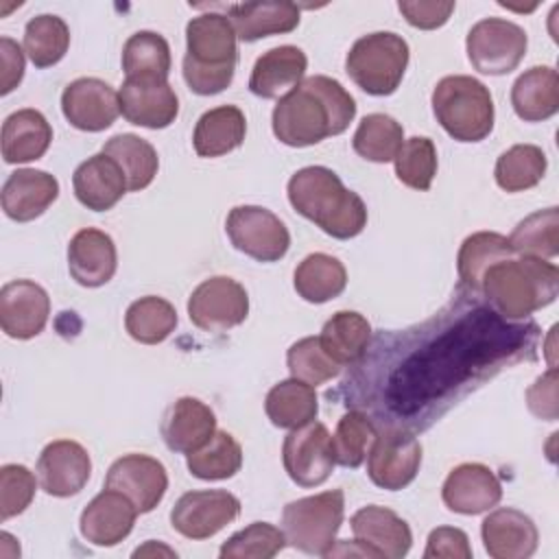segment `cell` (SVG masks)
<instances>
[{
    "label": "cell",
    "mask_w": 559,
    "mask_h": 559,
    "mask_svg": "<svg viewBox=\"0 0 559 559\" xmlns=\"http://www.w3.org/2000/svg\"><path fill=\"white\" fill-rule=\"evenodd\" d=\"M539 328L511 323L493 308L461 299L411 330L380 334L373 354L347 378L367 393L354 395L382 426L424 430L472 389L502 369L535 358Z\"/></svg>",
    "instance_id": "1"
},
{
    "label": "cell",
    "mask_w": 559,
    "mask_h": 559,
    "mask_svg": "<svg viewBox=\"0 0 559 559\" xmlns=\"http://www.w3.org/2000/svg\"><path fill=\"white\" fill-rule=\"evenodd\" d=\"M354 116L352 94L336 79L314 74L277 100L271 124L282 144L301 148L343 133Z\"/></svg>",
    "instance_id": "2"
},
{
    "label": "cell",
    "mask_w": 559,
    "mask_h": 559,
    "mask_svg": "<svg viewBox=\"0 0 559 559\" xmlns=\"http://www.w3.org/2000/svg\"><path fill=\"white\" fill-rule=\"evenodd\" d=\"M286 192L293 210L332 238L347 240L367 227L365 201L325 166L299 168L288 179Z\"/></svg>",
    "instance_id": "3"
},
{
    "label": "cell",
    "mask_w": 559,
    "mask_h": 559,
    "mask_svg": "<svg viewBox=\"0 0 559 559\" xmlns=\"http://www.w3.org/2000/svg\"><path fill=\"white\" fill-rule=\"evenodd\" d=\"M480 293L500 317L522 321L557 299L559 269L535 255L504 258L483 273Z\"/></svg>",
    "instance_id": "4"
},
{
    "label": "cell",
    "mask_w": 559,
    "mask_h": 559,
    "mask_svg": "<svg viewBox=\"0 0 559 559\" xmlns=\"http://www.w3.org/2000/svg\"><path fill=\"white\" fill-rule=\"evenodd\" d=\"M236 31L227 15L203 13L186 24L183 79L199 96L229 87L238 63Z\"/></svg>",
    "instance_id": "5"
},
{
    "label": "cell",
    "mask_w": 559,
    "mask_h": 559,
    "mask_svg": "<svg viewBox=\"0 0 559 559\" xmlns=\"http://www.w3.org/2000/svg\"><path fill=\"white\" fill-rule=\"evenodd\" d=\"M432 111L456 142H480L493 129V98L485 83L467 74L443 76L435 85Z\"/></svg>",
    "instance_id": "6"
},
{
    "label": "cell",
    "mask_w": 559,
    "mask_h": 559,
    "mask_svg": "<svg viewBox=\"0 0 559 559\" xmlns=\"http://www.w3.org/2000/svg\"><path fill=\"white\" fill-rule=\"evenodd\" d=\"M408 57V44L402 35L378 31L354 41L345 57V72L362 92L389 96L400 87Z\"/></svg>",
    "instance_id": "7"
},
{
    "label": "cell",
    "mask_w": 559,
    "mask_h": 559,
    "mask_svg": "<svg viewBox=\"0 0 559 559\" xmlns=\"http://www.w3.org/2000/svg\"><path fill=\"white\" fill-rule=\"evenodd\" d=\"M343 515V489H330L293 500L282 511V531L286 535V544L306 555L328 557V552L334 548Z\"/></svg>",
    "instance_id": "8"
},
{
    "label": "cell",
    "mask_w": 559,
    "mask_h": 559,
    "mask_svg": "<svg viewBox=\"0 0 559 559\" xmlns=\"http://www.w3.org/2000/svg\"><path fill=\"white\" fill-rule=\"evenodd\" d=\"M528 37L522 26L502 17L476 22L465 39L467 59L474 70L489 76L513 72L526 55Z\"/></svg>",
    "instance_id": "9"
},
{
    "label": "cell",
    "mask_w": 559,
    "mask_h": 559,
    "mask_svg": "<svg viewBox=\"0 0 559 559\" xmlns=\"http://www.w3.org/2000/svg\"><path fill=\"white\" fill-rule=\"evenodd\" d=\"M421 465V443L411 430L382 426L367 452V476L373 485L397 491L411 485Z\"/></svg>",
    "instance_id": "10"
},
{
    "label": "cell",
    "mask_w": 559,
    "mask_h": 559,
    "mask_svg": "<svg viewBox=\"0 0 559 559\" xmlns=\"http://www.w3.org/2000/svg\"><path fill=\"white\" fill-rule=\"evenodd\" d=\"M225 231L240 253L258 262H277L290 247L286 225L280 221V216L260 205L234 207L227 214Z\"/></svg>",
    "instance_id": "11"
},
{
    "label": "cell",
    "mask_w": 559,
    "mask_h": 559,
    "mask_svg": "<svg viewBox=\"0 0 559 559\" xmlns=\"http://www.w3.org/2000/svg\"><path fill=\"white\" fill-rule=\"evenodd\" d=\"M282 461L286 474L299 487L323 485L336 465L330 430L314 419L293 428L284 437Z\"/></svg>",
    "instance_id": "12"
},
{
    "label": "cell",
    "mask_w": 559,
    "mask_h": 559,
    "mask_svg": "<svg viewBox=\"0 0 559 559\" xmlns=\"http://www.w3.org/2000/svg\"><path fill=\"white\" fill-rule=\"evenodd\" d=\"M249 314V295L227 275L203 280L188 299V317L203 332H227Z\"/></svg>",
    "instance_id": "13"
},
{
    "label": "cell",
    "mask_w": 559,
    "mask_h": 559,
    "mask_svg": "<svg viewBox=\"0 0 559 559\" xmlns=\"http://www.w3.org/2000/svg\"><path fill=\"white\" fill-rule=\"evenodd\" d=\"M240 513V500L225 489H197L183 493L173 511V528L188 539H207L234 522Z\"/></svg>",
    "instance_id": "14"
},
{
    "label": "cell",
    "mask_w": 559,
    "mask_h": 559,
    "mask_svg": "<svg viewBox=\"0 0 559 559\" xmlns=\"http://www.w3.org/2000/svg\"><path fill=\"white\" fill-rule=\"evenodd\" d=\"M61 111L74 129L98 133L116 122L120 98L109 83L94 76H81L66 85L61 94Z\"/></svg>",
    "instance_id": "15"
},
{
    "label": "cell",
    "mask_w": 559,
    "mask_h": 559,
    "mask_svg": "<svg viewBox=\"0 0 559 559\" xmlns=\"http://www.w3.org/2000/svg\"><path fill=\"white\" fill-rule=\"evenodd\" d=\"M105 487L124 493L135 504L138 513H148L162 502L168 489V474L153 456L124 454L107 469Z\"/></svg>",
    "instance_id": "16"
},
{
    "label": "cell",
    "mask_w": 559,
    "mask_h": 559,
    "mask_svg": "<svg viewBox=\"0 0 559 559\" xmlns=\"http://www.w3.org/2000/svg\"><path fill=\"white\" fill-rule=\"evenodd\" d=\"M118 98L120 114L135 127L164 129L179 114V98L166 79H124Z\"/></svg>",
    "instance_id": "17"
},
{
    "label": "cell",
    "mask_w": 559,
    "mask_h": 559,
    "mask_svg": "<svg viewBox=\"0 0 559 559\" xmlns=\"http://www.w3.org/2000/svg\"><path fill=\"white\" fill-rule=\"evenodd\" d=\"M92 474L87 450L72 439L50 441L37 459L39 485L48 496L70 498L79 493Z\"/></svg>",
    "instance_id": "18"
},
{
    "label": "cell",
    "mask_w": 559,
    "mask_h": 559,
    "mask_svg": "<svg viewBox=\"0 0 559 559\" xmlns=\"http://www.w3.org/2000/svg\"><path fill=\"white\" fill-rule=\"evenodd\" d=\"M50 314L48 293L31 280H11L0 290V325L11 338L37 336Z\"/></svg>",
    "instance_id": "19"
},
{
    "label": "cell",
    "mask_w": 559,
    "mask_h": 559,
    "mask_svg": "<svg viewBox=\"0 0 559 559\" xmlns=\"http://www.w3.org/2000/svg\"><path fill=\"white\" fill-rule=\"evenodd\" d=\"M445 507L461 515H478L493 509L502 498L498 476L483 463L456 465L441 489Z\"/></svg>",
    "instance_id": "20"
},
{
    "label": "cell",
    "mask_w": 559,
    "mask_h": 559,
    "mask_svg": "<svg viewBox=\"0 0 559 559\" xmlns=\"http://www.w3.org/2000/svg\"><path fill=\"white\" fill-rule=\"evenodd\" d=\"M138 518L135 504L116 489L96 493L79 518L81 535L94 546H116L133 531Z\"/></svg>",
    "instance_id": "21"
},
{
    "label": "cell",
    "mask_w": 559,
    "mask_h": 559,
    "mask_svg": "<svg viewBox=\"0 0 559 559\" xmlns=\"http://www.w3.org/2000/svg\"><path fill=\"white\" fill-rule=\"evenodd\" d=\"M349 524L356 542L362 544L371 557L402 559L411 550V526L386 507L367 504L352 515Z\"/></svg>",
    "instance_id": "22"
},
{
    "label": "cell",
    "mask_w": 559,
    "mask_h": 559,
    "mask_svg": "<svg viewBox=\"0 0 559 559\" xmlns=\"http://www.w3.org/2000/svg\"><path fill=\"white\" fill-rule=\"evenodd\" d=\"M480 537L493 559H526L537 550L539 542L535 522L511 507L491 511L480 524Z\"/></svg>",
    "instance_id": "23"
},
{
    "label": "cell",
    "mask_w": 559,
    "mask_h": 559,
    "mask_svg": "<svg viewBox=\"0 0 559 559\" xmlns=\"http://www.w3.org/2000/svg\"><path fill=\"white\" fill-rule=\"evenodd\" d=\"M116 266L118 253L109 234L96 227H85L70 238L68 271L76 284L98 288L114 277Z\"/></svg>",
    "instance_id": "24"
},
{
    "label": "cell",
    "mask_w": 559,
    "mask_h": 559,
    "mask_svg": "<svg viewBox=\"0 0 559 559\" xmlns=\"http://www.w3.org/2000/svg\"><path fill=\"white\" fill-rule=\"evenodd\" d=\"M59 197V181L37 168H17L2 186V210L11 221L28 223L41 216Z\"/></svg>",
    "instance_id": "25"
},
{
    "label": "cell",
    "mask_w": 559,
    "mask_h": 559,
    "mask_svg": "<svg viewBox=\"0 0 559 559\" xmlns=\"http://www.w3.org/2000/svg\"><path fill=\"white\" fill-rule=\"evenodd\" d=\"M216 432L214 411L197 397H179L170 404L162 421V437L168 450L192 454L203 448Z\"/></svg>",
    "instance_id": "26"
},
{
    "label": "cell",
    "mask_w": 559,
    "mask_h": 559,
    "mask_svg": "<svg viewBox=\"0 0 559 559\" xmlns=\"http://www.w3.org/2000/svg\"><path fill=\"white\" fill-rule=\"evenodd\" d=\"M72 188L81 205L94 212H107L124 197L127 179L120 166L100 151L76 166Z\"/></svg>",
    "instance_id": "27"
},
{
    "label": "cell",
    "mask_w": 559,
    "mask_h": 559,
    "mask_svg": "<svg viewBox=\"0 0 559 559\" xmlns=\"http://www.w3.org/2000/svg\"><path fill=\"white\" fill-rule=\"evenodd\" d=\"M306 52L297 46H277L266 50L253 63L249 90L260 98H282L304 81Z\"/></svg>",
    "instance_id": "28"
},
{
    "label": "cell",
    "mask_w": 559,
    "mask_h": 559,
    "mask_svg": "<svg viewBox=\"0 0 559 559\" xmlns=\"http://www.w3.org/2000/svg\"><path fill=\"white\" fill-rule=\"evenodd\" d=\"M236 37L242 41H258L262 37L290 33L299 26V7L288 0L245 2L227 9Z\"/></svg>",
    "instance_id": "29"
},
{
    "label": "cell",
    "mask_w": 559,
    "mask_h": 559,
    "mask_svg": "<svg viewBox=\"0 0 559 559\" xmlns=\"http://www.w3.org/2000/svg\"><path fill=\"white\" fill-rule=\"evenodd\" d=\"M511 105L524 122H542L559 111V74L550 66H533L511 87Z\"/></svg>",
    "instance_id": "30"
},
{
    "label": "cell",
    "mask_w": 559,
    "mask_h": 559,
    "mask_svg": "<svg viewBox=\"0 0 559 559\" xmlns=\"http://www.w3.org/2000/svg\"><path fill=\"white\" fill-rule=\"evenodd\" d=\"M52 142V127L37 109H17L2 122V157L7 164L39 159Z\"/></svg>",
    "instance_id": "31"
},
{
    "label": "cell",
    "mask_w": 559,
    "mask_h": 559,
    "mask_svg": "<svg viewBox=\"0 0 559 559\" xmlns=\"http://www.w3.org/2000/svg\"><path fill=\"white\" fill-rule=\"evenodd\" d=\"M247 133L245 114L236 105H221L205 111L194 127L192 146L199 157H221L238 148Z\"/></svg>",
    "instance_id": "32"
},
{
    "label": "cell",
    "mask_w": 559,
    "mask_h": 559,
    "mask_svg": "<svg viewBox=\"0 0 559 559\" xmlns=\"http://www.w3.org/2000/svg\"><path fill=\"white\" fill-rule=\"evenodd\" d=\"M513 258L509 238L496 231H476L467 236L456 255L459 271V290L467 295L480 293L483 273L498 260Z\"/></svg>",
    "instance_id": "33"
},
{
    "label": "cell",
    "mask_w": 559,
    "mask_h": 559,
    "mask_svg": "<svg viewBox=\"0 0 559 559\" xmlns=\"http://www.w3.org/2000/svg\"><path fill=\"white\" fill-rule=\"evenodd\" d=\"M319 341L338 365H356L371 345V325L360 312L338 310L325 321Z\"/></svg>",
    "instance_id": "34"
},
{
    "label": "cell",
    "mask_w": 559,
    "mask_h": 559,
    "mask_svg": "<svg viewBox=\"0 0 559 559\" xmlns=\"http://www.w3.org/2000/svg\"><path fill=\"white\" fill-rule=\"evenodd\" d=\"M293 286L301 299L310 304H325L345 290L347 271L334 255L310 253L297 264Z\"/></svg>",
    "instance_id": "35"
},
{
    "label": "cell",
    "mask_w": 559,
    "mask_h": 559,
    "mask_svg": "<svg viewBox=\"0 0 559 559\" xmlns=\"http://www.w3.org/2000/svg\"><path fill=\"white\" fill-rule=\"evenodd\" d=\"M266 417L277 428H299L308 421H312L319 413V400L314 393V386L288 378L277 382L264 400Z\"/></svg>",
    "instance_id": "36"
},
{
    "label": "cell",
    "mask_w": 559,
    "mask_h": 559,
    "mask_svg": "<svg viewBox=\"0 0 559 559\" xmlns=\"http://www.w3.org/2000/svg\"><path fill=\"white\" fill-rule=\"evenodd\" d=\"M103 153L111 157L127 179V190H144L157 175L159 157L151 142L133 133H120L105 142Z\"/></svg>",
    "instance_id": "37"
},
{
    "label": "cell",
    "mask_w": 559,
    "mask_h": 559,
    "mask_svg": "<svg viewBox=\"0 0 559 559\" xmlns=\"http://www.w3.org/2000/svg\"><path fill=\"white\" fill-rule=\"evenodd\" d=\"M124 328L133 341L142 345H157L175 332L177 310L164 297L146 295L127 308Z\"/></svg>",
    "instance_id": "38"
},
{
    "label": "cell",
    "mask_w": 559,
    "mask_h": 559,
    "mask_svg": "<svg viewBox=\"0 0 559 559\" xmlns=\"http://www.w3.org/2000/svg\"><path fill=\"white\" fill-rule=\"evenodd\" d=\"M548 168L546 153L535 144H515L500 153L493 177L504 192H522L535 188Z\"/></svg>",
    "instance_id": "39"
},
{
    "label": "cell",
    "mask_w": 559,
    "mask_h": 559,
    "mask_svg": "<svg viewBox=\"0 0 559 559\" xmlns=\"http://www.w3.org/2000/svg\"><path fill=\"white\" fill-rule=\"evenodd\" d=\"M122 70L127 79H166L170 74V46L155 31L133 33L122 48Z\"/></svg>",
    "instance_id": "40"
},
{
    "label": "cell",
    "mask_w": 559,
    "mask_h": 559,
    "mask_svg": "<svg viewBox=\"0 0 559 559\" xmlns=\"http://www.w3.org/2000/svg\"><path fill=\"white\" fill-rule=\"evenodd\" d=\"M70 46V28L59 15L41 13L26 22L24 52L35 68H50L59 63Z\"/></svg>",
    "instance_id": "41"
},
{
    "label": "cell",
    "mask_w": 559,
    "mask_h": 559,
    "mask_svg": "<svg viewBox=\"0 0 559 559\" xmlns=\"http://www.w3.org/2000/svg\"><path fill=\"white\" fill-rule=\"evenodd\" d=\"M352 144L362 159L386 164L393 162L402 148L404 129L395 118L386 114H369L360 120Z\"/></svg>",
    "instance_id": "42"
},
{
    "label": "cell",
    "mask_w": 559,
    "mask_h": 559,
    "mask_svg": "<svg viewBox=\"0 0 559 559\" xmlns=\"http://www.w3.org/2000/svg\"><path fill=\"white\" fill-rule=\"evenodd\" d=\"M509 245L520 255L555 258L559 253V210L552 205L528 214L511 231Z\"/></svg>",
    "instance_id": "43"
},
{
    "label": "cell",
    "mask_w": 559,
    "mask_h": 559,
    "mask_svg": "<svg viewBox=\"0 0 559 559\" xmlns=\"http://www.w3.org/2000/svg\"><path fill=\"white\" fill-rule=\"evenodd\" d=\"M186 463L201 480H225L242 467V448L229 432L216 430L203 448L188 454Z\"/></svg>",
    "instance_id": "44"
},
{
    "label": "cell",
    "mask_w": 559,
    "mask_h": 559,
    "mask_svg": "<svg viewBox=\"0 0 559 559\" xmlns=\"http://www.w3.org/2000/svg\"><path fill=\"white\" fill-rule=\"evenodd\" d=\"M376 437V424L362 408L347 411L336 426V432L332 437L334 456L336 463L349 469H356L362 465L371 441Z\"/></svg>",
    "instance_id": "45"
},
{
    "label": "cell",
    "mask_w": 559,
    "mask_h": 559,
    "mask_svg": "<svg viewBox=\"0 0 559 559\" xmlns=\"http://www.w3.org/2000/svg\"><path fill=\"white\" fill-rule=\"evenodd\" d=\"M397 179L413 190H428L437 175V148L430 138H408L395 155Z\"/></svg>",
    "instance_id": "46"
},
{
    "label": "cell",
    "mask_w": 559,
    "mask_h": 559,
    "mask_svg": "<svg viewBox=\"0 0 559 559\" xmlns=\"http://www.w3.org/2000/svg\"><path fill=\"white\" fill-rule=\"evenodd\" d=\"M286 546V535L269 522H253L234 533L218 550L221 559H271Z\"/></svg>",
    "instance_id": "47"
},
{
    "label": "cell",
    "mask_w": 559,
    "mask_h": 559,
    "mask_svg": "<svg viewBox=\"0 0 559 559\" xmlns=\"http://www.w3.org/2000/svg\"><path fill=\"white\" fill-rule=\"evenodd\" d=\"M286 365L293 378L317 386L341 373V365L328 356L319 336H306L293 343L286 352Z\"/></svg>",
    "instance_id": "48"
},
{
    "label": "cell",
    "mask_w": 559,
    "mask_h": 559,
    "mask_svg": "<svg viewBox=\"0 0 559 559\" xmlns=\"http://www.w3.org/2000/svg\"><path fill=\"white\" fill-rule=\"evenodd\" d=\"M35 476L28 467L9 463L0 467V520H9L26 511L35 498Z\"/></svg>",
    "instance_id": "49"
},
{
    "label": "cell",
    "mask_w": 559,
    "mask_h": 559,
    "mask_svg": "<svg viewBox=\"0 0 559 559\" xmlns=\"http://www.w3.org/2000/svg\"><path fill=\"white\" fill-rule=\"evenodd\" d=\"M424 557L426 559H469L472 546L465 531L454 526H437L428 535Z\"/></svg>",
    "instance_id": "50"
},
{
    "label": "cell",
    "mask_w": 559,
    "mask_h": 559,
    "mask_svg": "<svg viewBox=\"0 0 559 559\" xmlns=\"http://www.w3.org/2000/svg\"><path fill=\"white\" fill-rule=\"evenodd\" d=\"M557 369L550 367L546 373H542L533 386L526 391V404L528 411L546 421H555L559 415V404H557Z\"/></svg>",
    "instance_id": "51"
},
{
    "label": "cell",
    "mask_w": 559,
    "mask_h": 559,
    "mask_svg": "<svg viewBox=\"0 0 559 559\" xmlns=\"http://www.w3.org/2000/svg\"><path fill=\"white\" fill-rule=\"evenodd\" d=\"M400 13L406 17V22L415 28L421 31H435L439 26H443L452 11H454V2H397Z\"/></svg>",
    "instance_id": "52"
},
{
    "label": "cell",
    "mask_w": 559,
    "mask_h": 559,
    "mask_svg": "<svg viewBox=\"0 0 559 559\" xmlns=\"http://www.w3.org/2000/svg\"><path fill=\"white\" fill-rule=\"evenodd\" d=\"M0 94H9L24 76V52L11 37H0Z\"/></svg>",
    "instance_id": "53"
},
{
    "label": "cell",
    "mask_w": 559,
    "mask_h": 559,
    "mask_svg": "<svg viewBox=\"0 0 559 559\" xmlns=\"http://www.w3.org/2000/svg\"><path fill=\"white\" fill-rule=\"evenodd\" d=\"M159 550H166V552L175 555L170 548H164V546H157V552H159ZM146 552H155V542H148L144 548H138V550L133 552V557H140V555H146Z\"/></svg>",
    "instance_id": "54"
}]
</instances>
